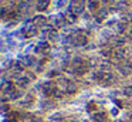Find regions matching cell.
<instances>
[{"instance_id": "1", "label": "cell", "mask_w": 132, "mask_h": 122, "mask_svg": "<svg viewBox=\"0 0 132 122\" xmlns=\"http://www.w3.org/2000/svg\"><path fill=\"white\" fill-rule=\"evenodd\" d=\"M72 44L77 45V47H84V45L88 44V37L87 34H84L82 31H78L74 37H72Z\"/></svg>"}, {"instance_id": "2", "label": "cell", "mask_w": 132, "mask_h": 122, "mask_svg": "<svg viewBox=\"0 0 132 122\" xmlns=\"http://www.w3.org/2000/svg\"><path fill=\"white\" fill-rule=\"evenodd\" d=\"M126 55H128V50L125 47H115L112 50V58L117 61H125Z\"/></svg>"}, {"instance_id": "3", "label": "cell", "mask_w": 132, "mask_h": 122, "mask_svg": "<svg viewBox=\"0 0 132 122\" xmlns=\"http://www.w3.org/2000/svg\"><path fill=\"white\" fill-rule=\"evenodd\" d=\"M57 90H58V87L54 81H47L46 84L43 85V92H44V95H47V96H54V94Z\"/></svg>"}, {"instance_id": "4", "label": "cell", "mask_w": 132, "mask_h": 122, "mask_svg": "<svg viewBox=\"0 0 132 122\" xmlns=\"http://www.w3.org/2000/svg\"><path fill=\"white\" fill-rule=\"evenodd\" d=\"M118 70L121 71L122 75H129V74H132V62L128 61V60L121 61L119 64H118Z\"/></svg>"}, {"instance_id": "5", "label": "cell", "mask_w": 132, "mask_h": 122, "mask_svg": "<svg viewBox=\"0 0 132 122\" xmlns=\"http://www.w3.org/2000/svg\"><path fill=\"white\" fill-rule=\"evenodd\" d=\"M24 37H27V38H30V37H34L37 36L38 33V27L34 24V23H31V24H27L26 27H24Z\"/></svg>"}, {"instance_id": "6", "label": "cell", "mask_w": 132, "mask_h": 122, "mask_svg": "<svg viewBox=\"0 0 132 122\" xmlns=\"http://www.w3.org/2000/svg\"><path fill=\"white\" fill-rule=\"evenodd\" d=\"M84 9H85V6H84V3H81V2H71V6H70V11H72L75 16L82 14Z\"/></svg>"}, {"instance_id": "7", "label": "cell", "mask_w": 132, "mask_h": 122, "mask_svg": "<svg viewBox=\"0 0 132 122\" xmlns=\"http://www.w3.org/2000/svg\"><path fill=\"white\" fill-rule=\"evenodd\" d=\"M92 121L94 122H108V115L104 111H97L92 113Z\"/></svg>"}, {"instance_id": "8", "label": "cell", "mask_w": 132, "mask_h": 122, "mask_svg": "<svg viewBox=\"0 0 132 122\" xmlns=\"http://www.w3.org/2000/svg\"><path fill=\"white\" fill-rule=\"evenodd\" d=\"M101 82H102L104 85H111L115 82V75L111 72V71H104V75H102V79H101Z\"/></svg>"}, {"instance_id": "9", "label": "cell", "mask_w": 132, "mask_h": 122, "mask_svg": "<svg viewBox=\"0 0 132 122\" xmlns=\"http://www.w3.org/2000/svg\"><path fill=\"white\" fill-rule=\"evenodd\" d=\"M30 81H31V79H30L27 75H24V77L23 75H19L17 79H16V84H17L20 88H27V87H29V84H30Z\"/></svg>"}, {"instance_id": "10", "label": "cell", "mask_w": 132, "mask_h": 122, "mask_svg": "<svg viewBox=\"0 0 132 122\" xmlns=\"http://www.w3.org/2000/svg\"><path fill=\"white\" fill-rule=\"evenodd\" d=\"M50 6V0H36V10L46 11Z\"/></svg>"}, {"instance_id": "11", "label": "cell", "mask_w": 132, "mask_h": 122, "mask_svg": "<svg viewBox=\"0 0 132 122\" xmlns=\"http://www.w3.org/2000/svg\"><path fill=\"white\" fill-rule=\"evenodd\" d=\"M65 23H67L65 17H64L63 14H58V16L54 19V28H61V27H64V26H65Z\"/></svg>"}, {"instance_id": "12", "label": "cell", "mask_w": 132, "mask_h": 122, "mask_svg": "<svg viewBox=\"0 0 132 122\" xmlns=\"http://www.w3.org/2000/svg\"><path fill=\"white\" fill-rule=\"evenodd\" d=\"M64 90H65V94H75L78 90V87L72 81H65V88H64Z\"/></svg>"}, {"instance_id": "13", "label": "cell", "mask_w": 132, "mask_h": 122, "mask_svg": "<svg viewBox=\"0 0 132 122\" xmlns=\"http://www.w3.org/2000/svg\"><path fill=\"white\" fill-rule=\"evenodd\" d=\"M13 90H16V88H14V84H13L12 81H4L3 82V85H2V92L3 94H9V92H12Z\"/></svg>"}, {"instance_id": "14", "label": "cell", "mask_w": 132, "mask_h": 122, "mask_svg": "<svg viewBox=\"0 0 132 122\" xmlns=\"http://www.w3.org/2000/svg\"><path fill=\"white\" fill-rule=\"evenodd\" d=\"M33 23H34L37 27H44V26L47 24V19L44 16H36L34 19H33Z\"/></svg>"}, {"instance_id": "15", "label": "cell", "mask_w": 132, "mask_h": 122, "mask_svg": "<svg viewBox=\"0 0 132 122\" xmlns=\"http://www.w3.org/2000/svg\"><path fill=\"white\" fill-rule=\"evenodd\" d=\"M128 28V21H126L125 19L123 20H121V21H118L117 23V31L119 34H122V33H125V30Z\"/></svg>"}, {"instance_id": "16", "label": "cell", "mask_w": 132, "mask_h": 122, "mask_svg": "<svg viewBox=\"0 0 132 122\" xmlns=\"http://www.w3.org/2000/svg\"><path fill=\"white\" fill-rule=\"evenodd\" d=\"M64 17H65V20H67L68 24H74V23H77V20H78V16H75L72 11H67V13L64 14Z\"/></svg>"}, {"instance_id": "17", "label": "cell", "mask_w": 132, "mask_h": 122, "mask_svg": "<svg viewBox=\"0 0 132 122\" xmlns=\"http://www.w3.org/2000/svg\"><path fill=\"white\" fill-rule=\"evenodd\" d=\"M88 71V65L87 64H81V65H77V67L74 68V72L77 74V75H84V74Z\"/></svg>"}, {"instance_id": "18", "label": "cell", "mask_w": 132, "mask_h": 122, "mask_svg": "<svg viewBox=\"0 0 132 122\" xmlns=\"http://www.w3.org/2000/svg\"><path fill=\"white\" fill-rule=\"evenodd\" d=\"M100 0H89V4H88V7H89V10L91 11H97V10H100Z\"/></svg>"}, {"instance_id": "19", "label": "cell", "mask_w": 132, "mask_h": 122, "mask_svg": "<svg viewBox=\"0 0 132 122\" xmlns=\"http://www.w3.org/2000/svg\"><path fill=\"white\" fill-rule=\"evenodd\" d=\"M21 65L23 67H30V65H33V57L30 55H26L21 58Z\"/></svg>"}, {"instance_id": "20", "label": "cell", "mask_w": 132, "mask_h": 122, "mask_svg": "<svg viewBox=\"0 0 132 122\" xmlns=\"http://www.w3.org/2000/svg\"><path fill=\"white\" fill-rule=\"evenodd\" d=\"M48 48H50V45L47 41H40L37 45V51H47Z\"/></svg>"}, {"instance_id": "21", "label": "cell", "mask_w": 132, "mask_h": 122, "mask_svg": "<svg viewBox=\"0 0 132 122\" xmlns=\"http://www.w3.org/2000/svg\"><path fill=\"white\" fill-rule=\"evenodd\" d=\"M109 68H111V62L109 61H102L100 64V70L101 71H105L106 72V71H109Z\"/></svg>"}, {"instance_id": "22", "label": "cell", "mask_w": 132, "mask_h": 122, "mask_svg": "<svg viewBox=\"0 0 132 122\" xmlns=\"http://www.w3.org/2000/svg\"><path fill=\"white\" fill-rule=\"evenodd\" d=\"M122 92H123V95H125V96L132 98V85H126V87L122 90Z\"/></svg>"}, {"instance_id": "23", "label": "cell", "mask_w": 132, "mask_h": 122, "mask_svg": "<svg viewBox=\"0 0 132 122\" xmlns=\"http://www.w3.org/2000/svg\"><path fill=\"white\" fill-rule=\"evenodd\" d=\"M98 11H100V13H98V20H100V21L108 16V10H106V9H100Z\"/></svg>"}, {"instance_id": "24", "label": "cell", "mask_w": 132, "mask_h": 122, "mask_svg": "<svg viewBox=\"0 0 132 122\" xmlns=\"http://www.w3.org/2000/svg\"><path fill=\"white\" fill-rule=\"evenodd\" d=\"M87 111L91 112V113L97 112V104H95V102H89V104L87 105Z\"/></svg>"}, {"instance_id": "25", "label": "cell", "mask_w": 132, "mask_h": 122, "mask_svg": "<svg viewBox=\"0 0 132 122\" xmlns=\"http://www.w3.org/2000/svg\"><path fill=\"white\" fill-rule=\"evenodd\" d=\"M126 6H128V3H126L125 0H121V2L117 3V9H119V10H122V9H126Z\"/></svg>"}, {"instance_id": "26", "label": "cell", "mask_w": 132, "mask_h": 122, "mask_svg": "<svg viewBox=\"0 0 132 122\" xmlns=\"http://www.w3.org/2000/svg\"><path fill=\"white\" fill-rule=\"evenodd\" d=\"M47 37H48L50 40H57L58 38V34L55 33V30H53V31H50V33L47 34Z\"/></svg>"}, {"instance_id": "27", "label": "cell", "mask_w": 132, "mask_h": 122, "mask_svg": "<svg viewBox=\"0 0 132 122\" xmlns=\"http://www.w3.org/2000/svg\"><path fill=\"white\" fill-rule=\"evenodd\" d=\"M111 113H112V115H118V109H117V108H115V109H114V108H112V111H111Z\"/></svg>"}, {"instance_id": "28", "label": "cell", "mask_w": 132, "mask_h": 122, "mask_svg": "<svg viewBox=\"0 0 132 122\" xmlns=\"http://www.w3.org/2000/svg\"><path fill=\"white\" fill-rule=\"evenodd\" d=\"M128 38H129V40H131V41H132V28H131V30L128 31Z\"/></svg>"}, {"instance_id": "29", "label": "cell", "mask_w": 132, "mask_h": 122, "mask_svg": "<svg viewBox=\"0 0 132 122\" xmlns=\"http://www.w3.org/2000/svg\"><path fill=\"white\" fill-rule=\"evenodd\" d=\"M128 121H129V122H132V112L129 113V116H128Z\"/></svg>"}, {"instance_id": "30", "label": "cell", "mask_w": 132, "mask_h": 122, "mask_svg": "<svg viewBox=\"0 0 132 122\" xmlns=\"http://www.w3.org/2000/svg\"><path fill=\"white\" fill-rule=\"evenodd\" d=\"M100 2H102V3H108L109 0H100Z\"/></svg>"}, {"instance_id": "31", "label": "cell", "mask_w": 132, "mask_h": 122, "mask_svg": "<svg viewBox=\"0 0 132 122\" xmlns=\"http://www.w3.org/2000/svg\"><path fill=\"white\" fill-rule=\"evenodd\" d=\"M118 122H125V121H118Z\"/></svg>"}, {"instance_id": "32", "label": "cell", "mask_w": 132, "mask_h": 122, "mask_svg": "<svg viewBox=\"0 0 132 122\" xmlns=\"http://www.w3.org/2000/svg\"><path fill=\"white\" fill-rule=\"evenodd\" d=\"M131 26H132V21H131Z\"/></svg>"}, {"instance_id": "33", "label": "cell", "mask_w": 132, "mask_h": 122, "mask_svg": "<svg viewBox=\"0 0 132 122\" xmlns=\"http://www.w3.org/2000/svg\"><path fill=\"white\" fill-rule=\"evenodd\" d=\"M13 122H14V121H13Z\"/></svg>"}]
</instances>
